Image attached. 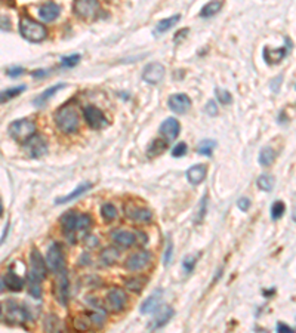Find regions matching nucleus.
Instances as JSON below:
<instances>
[{
  "instance_id": "obj_44",
  "label": "nucleus",
  "mask_w": 296,
  "mask_h": 333,
  "mask_svg": "<svg viewBox=\"0 0 296 333\" xmlns=\"http://www.w3.org/2000/svg\"><path fill=\"white\" fill-rule=\"evenodd\" d=\"M28 293L35 299L42 298V286L40 283H28Z\"/></svg>"
},
{
  "instance_id": "obj_11",
  "label": "nucleus",
  "mask_w": 296,
  "mask_h": 333,
  "mask_svg": "<svg viewBox=\"0 0 296 333\" xmlns=\"http://www.w3.org/2000/svg\"><path fill=\"white\" fill-rule=\"evenodd\" d=\"M83 116L86 119V123L92 129H103L107 126V119H105L104 113L96 108L95 106H87L83 110Z\"/></svg>"
},
{
  "instance_id": "obj_22",
  "label": "nucleus",
  "mask_w": 296,
  "mask_h": 333,
  "mask_svg": "<svg viewBox=\"0 0 296 333\" xmlns=\"http://www.w3.org/2000/svg\"><path fill=\"white\" fill-rule=\"evenodd\" d=\"M208 175V168L205 164H194L187 171V179L192 185H200Z\"/></svg>"
},
{
  "instance_id": "obj_46",
  "label": "nucleus",
  "mask_w": 296,
  "mask_h": 333,
  "mask_svg": "<svg viewBox=\"0 0 296 333\" xmlns=\"http://www.w3.org/2000/svg\"><path fill=\"white\" fill-rule=\"evenodd\" d=\"M172 252H174V245H172V240L169 239L166 245V252H165V265H169L172 261Z\"/></svg>"
},
{
  "instance_id": "obj_38",
  "label": "nucleus",
  "mask_w": 296,
  "mask_h": 333,
  "mask_svg": "<svg viewBox=\"0 0 296 333\" xmlns=\"http://www.w3.org/2000/svg\"><path fill=\"white\" fill-rule=\"evenodd\" d=\"M144 284H145V280L137 279V277L127 279V280L124 281V286H126L130 292H137V293H140L141 290L144 289Z\"/></svg>"
},
{
  "instance_id": "obj_25",
  "label": "nucleus",
  "mask_w": 296,
  "mask_h": 333,
  "mask_svg": "<svg viewBox=\"0 0 296 333\" xmlns=\"http://www.w3.org/2000/svg\"><path fill=\"white\" fill-rule=\"evenodd\" d=\"M289 48H279V49H273V48H265L264 49V58L268 64H279L280 61L287 55Z\"/></svg>"
},
{
  "instance_id": "obj_41",
  "label": "nucleus",
  "mask_w": 296,
  "mask_h": 333,
  "mask_svg": "<svg viewBox=\"0 0 296 333\" xmlns=\"http://www.w3.org/2000/svg\"><path fill=\"white\" fill-rule=\"evenodd\" d=\"M215 93H216V98H218V101H219V104H222V106H228V104H231V101H233V96H231V93L225 90V89H221V88H216L215 89Z\"/></svg>"
},
{
  "instance_id": "obj_15",
  "label": "nucleus",
  "mask_w": 296,
  "mask_h": 333,
  "mask_svg": "<svg viewBox=\"0 0 296 333\" xmlns=\"http://www.w3.org/2000/svg\"><path fill=\"white\" fill-rule=\"evenodd\" d=\"M169 108L176 114H185L191 108V99L185 93H175L168 99Z\"/></svg>"
},
{
  "instance_id": "obj_50",
  "label": "nucleus",
  "mask_w": 296,
  "mask_h": 333,
  "mask_svg": "<svg viewBox=\"0 0 296 333\" xmlns=\"http://www.w3.org/2000/svg\"><path fill=\"white\" fill-rule=\"evenodd\" d=\"M24 73V69H21V67H14V69H8L6 70V74L9 76V77H18V76H21Z\"/></svg>"
},
{
  "instance_id": "obj_14",
  "label": "nucleus",
  "mask_w": 296,
  "mask_h": 333,
  "mask_svg": "<svg viewBox=\"0 0 296 333\" xmlns=\"http://www.w3.org/2000/svg\"><path fill=\"white\" fill-rule=\"evenodd\" d=\"M161 302H163V290L156 289L148 298L141 304V314H154L157 310L161 307Z\"/></svg>"
},
{
  "instance_id": "obj_57",
  "label": "nucleus",
  "mask_w": 296,
  "mask_h": 333,
  "mask_svg": "<svg viewBox=\"0 0 296 333\" xmlns=\"http://www.w3.org/2000/svg\"><path fill=\"white\" fill-rule=\"evenodd\" d=\"M292 218H293V221L296 222V206H295V209H293V213H292Z\"/></svg>"
},
{
  "instance_id": "obj_3",
  "label": "nucleus",
  "mask_w": 296,
  "mask_h": 333,
  "mask_svg": "<svg viewBox=\"0 0 296 333\" xmlns=\"http://www.w3.org/2000/svg\"><path fill=\"white\" fill-rule=\"evenodd\" d=\"M19 33L21 36L31 42V43H40L46 39L48 36V31L45 28L43 24H39L30 18H22L21 22H19Z\"/></svg>"
},
{
  "instance_id": "obj_34",
  "label": "nucleus",
  "mask_w": 296,
  "mask_h": 333,
  "mask_svg": "<svg viewBox=\"0 0 296 333\" xmlns=\"http://www.w3.org/2000/svg\"><path fill=\"white\" fill-rule=\"evenodd\" d=\"M216 147V142L213 140H205L202 141L197 147V153L202 154V156H212L213 150Z\"/></svg>"
},
{
  "instance_id": "obj_49",
  "label": "nucleus",
  "mask_w": 296,
  "mask_h": 333,
  "mask_svg": "<svg viewBox=\"0 0 296 333\" xmlns=\"http://www.w3.org/2000/svg\"><path fill=\"white\" fill-rule=\"evenodd\" d=\"M135 237H137V245L144 246L147 242H148V237H147V234L145 232H142V231H137L135 232Z\"/></svg>"
},
{
  "instance_id": "obj_45",
  "label": "nucleus",
  "mask_w": 296,
  "mask_h": 333,
  "mask_svg": "<svg viewBox=\"0 0 296 333\" xmlns=\"http://www.w3.org/2000/svg\"><path fill=\"white\" fill-rule=\"evenodd\" d=\"M185 153H187V144L185 142H178L172 148V156L176 158L185 156Z\"/></svg>"
},
{
  "instance_id": "obj_55",
  "label": "nucleus",
  "mask_w": 296,
  "mask_h": 333,
  "mask_svg": "<svg viewBox=\"0 0 296 333\" xmlns=\"http://www.w3.org/2000/svg\"><path fill=\"white\" fill-rule=\"evenodd\" d=\"M85 243H86L89 247H90V246H95L96 245V239H95L93 236H86V239H85Z\"/></svg>"
},
{
  "instance_id": "obj_21",
  "label": "nucleus",
  "mask_w": 296,
  "mask_h": 333,
  "mask_svg": "<svg viewBox=\"0 0 296 333\" xmlns=\"http://www.w3.org/2000/svg\"><path fill=\"white\" fill-rule=\"evenodd\" d=\"M111 239L116 245L122 249H127L130 246H134L137 243V237L135 234L129 232V231H123V229H116L111 232Z\"/></svg>"
},
{
  "instance_id": "obj_35",
  "label": "nucleus",
  "mask_w": 296,
  "mask_h": 333,
  "mask_svg": "<svg viewBox=\"0 0 296 333\" xmlns=\"http://www.w3.org/2000/svg\"><path fill=\"white\" fill-rule=\"evenodd\" d=\"M101 215L107 222H113L117 218V209L111 203H105L101 208Z\"/></svg>"
},
{
  "instance_id": "obj_1",
  "label": "nucleus",
  "mask_w": 296,
  "mask_h": 333,
  "mask_svg": "<svg viewBox=\"0 0 296 333\" xmlns=\"http://www.w3.org/2000/svg\"><path fill=\"white\" fill-rule=\"evenodd\" d=\"M55 123L58 129L64 134H74L79 129L80 124V113L79 108L74 104H65L61 108L56 110L55 116Z\"/></svg>"
},
{
  "instance_id": "obj_9",
  "label": "nucleus",
  "mask_w": 296,
  "mask_h": 333,
  "mask_svg": "<svg viewBox=\"0 0 296 333\" xmlns=\"http://www.w3.org/2000/svg\"><path fill=\"white\" fill-rule=\"evenodd\" d=\"M151 261V253L148 250H138L135 253H132L126 262H124V268L127 271H132V273H137L144 270L148 263Z\"/></svg>"
},
{
  "instance_id": "obj_2",
  "label": "nucleus",
  "mask_w": 296,
  "mask_h": 333,
  "mask_svg": "<svg viewBox=\"0 0 296 333\" xmlns=\"http://www.w3.org/2000/svg\"><path fill=\"white\" fill-rule=\"evenodd\" d=\"M36 123L31 119H19L9 124L8 127V134L9 137L17 142H27L31 137L36 135Z\"/></svg>"
},
{
  "instance_id": "obj_27",
  "label": "nucleus",
  "mask_w": 296,
  "mask_h": 333,
  "mask_svg": "<svg viewBox=\"0 0 296 333\" xmlns=\"http://www.w3.org/2000/svg\"><path fill=\"white\" fill-rule=\"evenodd\" d=\"M181 19V15H174V17H169V18H165V19H161L160 22H157L156 28H154V35H163V33H166V31H169L172 27H174L175 24L178 22Z\"/></svg>"
},
{
  "instance_id": "obj_52",
  "label": "nucleus",
  "mask_w": 296,
  "mask_h": 333,
  "mask_svg": "<svg viewBox=\"0 0 296 333\" xmlns=\"http://www.w3.org/2000/svg\"><path fill=\"white\" fill-rule=\"evenodd\" d=\"M9 31L11 30V25H9V18L2 17V31Z\"/></svg>"
},
{
  "instance_id": "obj_47",
  "label": "nucleus",
  "mask_w": 296,
  "mask_h": 333,
  "mask_svg": "<svg viewBox=\"0 0 296 333\" xmlns=\"http://www.w3.org/2000/svg\"><path fill=\"white\" fill-rule=\"evenodd\" d=\"M237 206H239L240 211L247 212L249 211V208H250V200H249L247 197H242V198L237 200Z\"/></svg>"
},
{
  "instance_id": "obj_30",
  "label": "nucleus",
  "mask_w": 296,
  "mask_h": 333,
  "mask_svg": "<svg viewBox=\"0 0 296 333\" xmlns=\"http://www.w3.org/2000/svg\"><path fill=\"white\" fill-rule=\"evenodd\" d=\"M120 256V252L119 249L116 247H105L104 250L101 252V261L105 263V265H113L116 263V261L119 259Z\"/></svg>"
},
{
  "instance_id": "obj_19",
  "label": "nucleus",
  "mask_w": 296,
  "mask_h": 333,
  "mask_svg": "<svg viewBox=\"0 0 296 333\" xmlns=\"http://www.w3.org/2000/svg\"><path fill=\"white\" fill-rule=\"evenodd\" d=\"M69 296H70V284H69V277H67V270L58 274V283H56V298L59 301L61 305L69 304Z\"/></svg>"
},
{
  "instance_id": "obj_36",
  "label": "nucleus",
  "mask_w": 296,
  "mask_h": 333,
  "mask_svg": "<svg viewBox=\"0 0 296 333\" xmlns=\"http://www.w3.org/2000/svg\"><path fill=\"white\" fill-rule=\"evenodd\" d=\"M24 90H25V86H24V85L3 90V92H2V104H5L6 101H9V99H12V98L18 96V95H19V93H22Z\"/></svg>"
},
{
  "instance_id": "obj_20",
  "label": "nucleus",
  "mask_w": 296,
  "mask_h": 333,
  "mask_svg": "<svg viewBox=\"0 0 296 333\" xmlns=\"http://www.w3.org/2000/svg\"><path fill=\"white\" fill-rule=\"evenodd\" d=\"M5 284H6V287H8L11 292H19V290H22V287H24V280L14 271L12 267H9L6 276L2 277V290L5 289Z\"/></svg>"
},
{
  "instance_id": "obj_54",
  "label": "nucleus",
  "mask_w": 296,
  "mask_h": 333,
  "mask_svg": "<svg viewBox=\"0 0 296 333\" xmlns=\"http://www.w3.org/2000/svg\"><path fill=\"white\" fill-rule=\"evenodd\" d=\"M185 35H188V28H184V30L178 31V33H176V37H175V43H178V42H179V39L185 37Z\"/></svg>"
},
{
  "instance_id": "obj_7",
  "label": "nucleus",
  "mask_w": 296,
  "mask_h": 333,
  "mask_svg": "<svg viewBox=\"0 0 296 333\" xmlns=\"http://www.w3.org/2000/svg\"><path fill=\"white\" fill-rule=\"evenodd\" d=\"M46 263L49 271H52L53 274H59L62 271H65V256H64V250L61 243L55 242L49 246L48 249V255H46Z\"/></svg>"
},
{
  "instance_id": "obj_42",
  "label": "nucleus",
  "mask_w": 296,
  "mask_h": 333,
  "mask_svg": "<svg viewBox=\"0 0 296 333\" xmlns=\"http://www.w3.org/2000/svg\"><path fill=\"white\" fill-rule=\"evenodd\" d=\"M195 263H197V256L195 255H188L184 258L182 261V270L185 274H191L192 270L195 268Z\"/></svg>"
},
{
  "instance_id": "obj_31",
  "label": "nucleus",
  "mask_w": 296,
  "mask_h": 333,
  "mask_svg": "<svg viewBox=\"0 0 296 333\" xmlns=\"http://www.w3.org/2000/svg\"><path fill=\"white\" fill-rule=\"evenodd\" d=\"M166 148H168V141L166 140H153L148 150H147V154L150 157H156L158 154H161Z\"/></svg>"
},
{
  "instance_id": "obj_51",
  "label": "nucleus",
  "mask_w": 296,
  "mask_h": 333,
  "mask_svg": "<svg viewBox=\"0 0 296 333\" xmlns=\"http://www.w3.org/2000/svg\"><path fill=\"white\" fill-rule=\"evenodd\" d=\"M276 329H277V332H281V333H292V332H295V330H293L292 327H289V326H286L284 323H279Z\"/></svg>"
},
{
  "instance_id": "obj_6",
  "label": "nucleus",
  "mask_w": 296,
  "mask_h": 333,
  "mask_svg": "<svg viewBox=\"0 0 296 333\" xmlns=\"http://www.w3.org/2000/svg\"><path fill=\"white\" fill-rule=\"evenodd\" d=\"M73 11L77 17L85 21H93L101 14L100 0H74Z\"/></svg>"
},
{
  "instance_id": "obj_53",
  "label": "nucleus",
  "mask_w": 296,
  "mask_h": 333,
  "mask_svg": "<svg viewBox=\"0 0 296 333\" xmlns=\"http://www.w3.org/2000/svg\"><path fill=\"white\" fill-rule=\"evenodd\" d=\"M48 74H49V73L46 70H36L31 73V76L36 77V79H39V77H45V76H48Z\"/></svg>"
},
{
  "instance_id": "obj_28",
  "label": "nucleus",
  "mask_w": 296,
  "mask_h": 333,
  "mask_svg": "<svg viewBox=\"0 0 296 333\" xmlns=\"http://www.w3.org/2000/svg\"><path fill=\"white\" fill-rule=\"evenodd\" d=\"M277 157L276 151L271 148V147H264L261 151H259V157H258V161L259 164L267 168V166H271L274 163V160Z\"/></svg>"
},
{
  "instance_id": "obj_24",
  "label": "nucleus",
  "mask_w": 296,
  "mask_h": 333,
  "mask_svg": "<svg viewBox=\"0 0 296 333\" xmlns=\"http://www.w3.org/2000/svg\"><path fill=\"white\" fill-rule=\"evenodd\" d=\"M92 188V184L90 182H83V184H80L77 188H74V191H71L69 195H64V197H58L56 200H55V203L56 205H64V203H70L73 200H76V198H79V197H82L83 194L87 193L89 190Z\"/></svg>"
},
{
  "instance_id": "obj_17",
  "label": "nucleus",
  "mask_w": 296,
  "mask_h": 333,
  "mask_svg": "<svg viewBox=\"0 0 296 333\" xmlns=\"http://www.w3.org/2000/svg\"><path fill=\"white\" fill-rule=\"evenodd\" d=\"M179 132H181V124L174 117L166 119L160 124V135L163 137V140H166L168 142H172V141L176 140Z\"/></svg>"
},
{
  "instance_id": "obj_10",
  "label": "nucleus",
  "mask_w": 296,
  "mask_h": 333,
  "mask_svg": "<svg viewBox=\"0 0 296 333\" xmlns=\"http://www.w3.org/2000/svg\"><path fill=\"white\" fill-rule=\"evenodd\" d=\"M107 307L113 311V313H120L124 308L126 304V293L120 287H113L111 290H108L107 296H105Z\"/></svg>"
},
{
  "instance_id": "obj_37",
  "label": "nucleus",
  "mask_w": 296,
  "mask_h": 333,
  "mask_svg": "<svg viewBox=\"0 0 296 333\" xmlns=\"http://www.w3.org/2000/svg\"><path fill=\"white\" fill-rule=\"evenodd\" d=\"M87 316H89V318H90V323H93L95 326H103V324H104L105 311L103 310V307H98L95 311L89 313Z\"/></svg>"
},
{
  "instance_id": "obj_32",
  "label": "nucleus",
  "mask_w": 296,
  "mask_h": 333,
  "mask_svg": "<svg viewBox=\"0 0 296 333\" xmlns=\"http://www.w3.org/2000/svg\"><path fill=\"white\" fill-rule=\"evenodd\" d=\"M256 185H258V188L261 190V191H267V193H270V191H273V188H274V178L271 175H261L258 179H256Z\"/></svg>"
},
{
  "instance_id": "obj_39",
  "label": "nucleus",
  "mask_w": 296,
  "mask_h": 333,
  "mask_svg": "<svg viewBox=\"0 0 296 333\" xmlns=\"http://www.w3.org/2000/svg\"><path fill=\"white\" fill-rule=\"evenodd\" d=\"M284 211H286V206H284V203L281 200L274 202L273 206H271V218L274 221H277V219H280L284 215Z\"/></svg>"
},
{
  "instance_id": "obj_48",
  "label": "nucleus",
  "mask_w": 296,
  "mask_h": 333,
  "mask_svg": "<svg viewBox=\"0 0 296 333\" xmlns=\"http://www.w3.org/2000/svg\"><path fill=\"white\" fill-rule=\"evenodd\" d=\"M206 113H208L209 116H212V117L218 114V106H216L215 101H209V103L206 104Z\"/></svg>"
},
{
  "instance_id": "obj_43",
  "label": "nucleus",
  "mask_w": 296,
  "mask_h": 333,
  "mask_svg": "<svg viewBox=\"0 0 296 333\" xmlns=\"http://www.w3.org/2000/svg\"><path fill=\"white\" fill-rule=\"evenodd\" d=\"M79 61H80V55H79V53H73L70 56L62 58L61 65L65 67V69H73V67H76V65L79 64Z\"/></svg>"
},
{
  "instance_id": "obj_40",
  "label": "nucleus",
  "mask_w": 296,
  "mask_h": 333,
  "mask_svg": "<svg viewBox=\"0 0 296 333\" xmlns=\"http://www.w3.org/2000/svg\"><path fill=\"white\" fill-rule=\"evenodd\" d=\"M92 225V218L87 213H79L77 219V231H86Z\"/></svg>"
},
{
  "instance_id": "obj_23",
  "label": "nucleus",
  "mask_w": 296,
  "mask_h": 333,
  "mask_svg": "<svg viewBox=\"0 0 296 333\" xmlns=\"http://www.w3.org/2000/svg\"><path fill=\"white\" fill-rule=\"evenodd\" d=\"M59 12H61V8L56 3L48 2L39 9V17L43 22H51V21H55L56 18L59 17Z\"/></svg>"
},
{
  "instance_id": "obj_13",
  "label": "nucleus",
  "mask_w": 296,
  "mask_h": 333,
  "mask_svg": "<svg viewBox=\"0 0 296 333\" xmlns=\"http://www.w3.org/2000/svg\"><path fill=\"white\" fill-rule=\"evenodd\" d=\"M165 74L166 70L160 62H151L142 71V79L150 85H157L165 79Z\"/></svg>"
},
{
  "instance_id": "obj_29",
  "label": "nucleus",
  "mask_w": 296,
  "mask_h": 333,
  "mask_svg": "<svg viewBox=\"0 0 296 333\" xmlns=\"http://www.w3.org/2000/svg\"><path fill=\"white\" fill-rule=\"evenodd\" d=\"M222 8V2L221 0H210L208 5H205L200 11V17L203 18H209L216 15Z\"/></svg>"
},
{
  "instance_id": "obj_12",
  "label": "nucleus",
  "mask_w": 296,
  "mask_h": 333,
  "mask_svg": "<svg viewBox=\"0 0 296 333\" xmlns=\"http://www.w3.org/2000/svg\"><path fill=\"white\" fill-rule=\"evenodd\" d=\"M124 213L129 219H132L134 222H140V224H144V222H150L151 218H153V213L150 209L147 208H142V206H137V205H126L124 206Z\"/></svg>"
},
{
  "instance_id": "obj_26",
  "label": "nucleus",
  "mask_w": 296,
  "mask_h": 333,
  "mask_svg": "<svg viewBox=\"0 0 296 333\" xmlns=\"http://www.w3.org/2000/svg\"><path fill=\"white\" fill-rule=\"evenodd\" d=\"M65 88V85L64 83H58V85H55V86H51V88H48L45 92H42L37 98H36L35 101H33V104L36 107H43L51 98H52L53 95L58 92V90H61V89Z\"/></svg>"
},
{
  "instance_id": "obj_5",
  "label": "nucleus",
  "mask_w": 296,
  "mask_h": 333,
  "mask_svg": "<svg viewBox=\"0 0 296 333\" xmlns=\"http://www.w3.org/2000/svg\"><path fill=\"white\" fill-rule=\"evenodd\" d=\"M3 313H6V316L2 314V318L5 321H8L9 324H21L24 321L31 320L30 311L27 308L18 305L14 301H8L6 304H3Z\"/></svg>"
},
{
  "instance_id": "obj_4",
  "label": "nucleus",
  "mask_w": 296,
  "mask_h": 333,
  "mask_svg": "<svg viewBox=\"0 0 296 333\" xmlns=\"http://www.w3.org/2000/svg\"><path fill=\"white\" fill-rule=\"evenodd\" d=\"M30 265L31 267H30V271L27 274L28 283H42L45 280L46 271L49 268H48L46 259L42 258V253L36 247L31 250V255H30Z\"/></svg>"
},
{
  "instance_id": "obj_8",
  "label": "nucleus",
  "mask_w": 296,
  "mask_h": 333,
  "mask_svg": "<svg viewBox=\"0 0 296 333\" xmlns=\"http://www.w3.org/2000/svg\"><path fill=\"white\" fill-rule=\"evenodd\" d=\"M24 151L28 157H42L48 153V142L42 135L36 134L35 137H31L27 142H24Z\"/></svg>"
},
{
  "instance_id": "obj_18",
  "label": "nucleus",
  "mask_w": 296,
  "mask_h": 333,
  "mask_svg": "<svg viewBox=\"0 0 296 333\" xmlns=\"http://www.w3.org/2000/svg\"><path fill=\"white\" fill-rule=\"evenodd\" d=\"M77 219H79V213L74 211L67 212L61 216L59 224H61V229L64 232V236H67L71 240L73 234L77 232Z\"/></svg>"
},
{
  "instance_id": "obj_16",
  "label": "nucleus",
  "mask_w": 296,
  "mask_h": 333,
  "mask_svg": "<svg viewBox=\"0 0 296 333\" xmlns=\"http://www.w3.org/2000/svg\"><path fill=\"white\" fill-rule=\"evenodd\" d=\"M172 317H174V310H172L171 307H168V305H161V307L156 311L154 318L150 321L148 329H150V330H157V329L166 326Z\"/></svg>"
},
{
  "instance_id": "obj_56",
  "label": "nucleus",
  "mask_w": 296,
  "mask_h": 333,
  "mask_svg": "<svg viewBox=\"0 0 296 333\" xmlns=\"http://www.w3.org/2000/svg\"><path fill=\"white\" fill-rule=\"evenodd\" d=\"M8 229H9V225L6 224V227L3 229V236H2V243H5V239H6V236H8Z\"/></svg>"
},
{
  "instance_id": "obj_33",
  "label": "nucleus",
  "mask_w": 296,
  "mask_h": 333,
  "mask_svg": "<svg viewBox=\"0 0 296 333\" xmlns=\"http://www.w3.org/2000/svg\"><path fill=\"white\" fill-rule=\"evenodd\" d=\"M206 213H208V194H205V195L202 197V200H200V203H199V206H197V209H195V218H194V221H195L197 224H200V222L203 221V218L206 216Z\"/></svg>"
}]
</instances>
